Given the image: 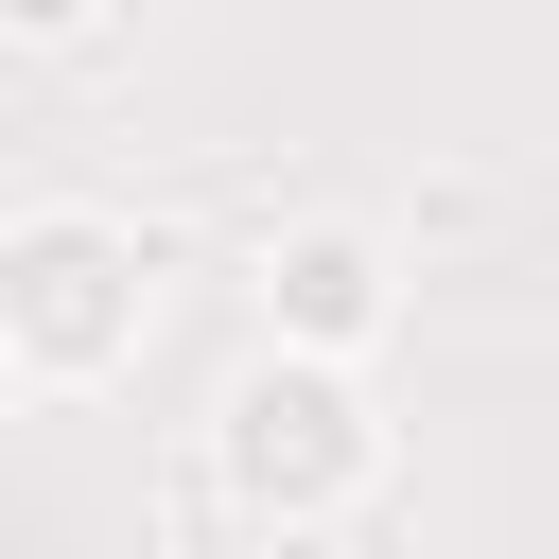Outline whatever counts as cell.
Wrapping results in <instances>:
<instances>
[{
  "label": "cell",
  "mask_w": 559,
  "mask_h": 559,
  "mask_svg": "<svg viewBox=\"0 0 559 559\" xmlns=\"http://www.w3.org/2000/svg\"><path fill=\"white\" fill-rule=\"evenodd\" d=\"M0 367H17V332H0Z\"/></svg>",
  "instance_id": "4"
},
{
  "label": "cell",
  "mask_w": 559,
  "mask_h": 559,
  "mask_svg": "<svg viewBox=\"0 0 559 559\" xmlns=\"http://www.w3.org/2000/svg\"><path fill=\"white\" fill-rule=\"evenodd\" d=\"M227 454H245V489H332V472H349V419H332V384H280V367H262V384L227 402Z\"/></svg>",
  "instance_id": "2"
},
{
  "label": "cell",
  "mask_w": 559,
  "mask_h": 559,
  "mask_svg": "<svg viewBox=\"0 0 559 559\" xmlns=\"http://www.w3.org/2000/svg\"><path fill=\"white\" fill-rule=\"evenodd\" d=\"M297 314H314V332H367V262H349V245H297Z\"/></svg>",
  "instance_id": "3"
},
{
  "label": "cell",
  "mask_w": 559,
  "mask_h": 559,
  "mask_svg": "<svg viewBox=\"0 0 559 559\" xmlns=\"http://www.w3.org/2000/svg\"><path fill=\"white\" fill-rule=\"evenodd\" d=\"M0 332L52 349V367H105V349H122V245H105V227H35V245L0 262Z\"/></svg>",
  "instance_id": "1"
}]
</instances>
